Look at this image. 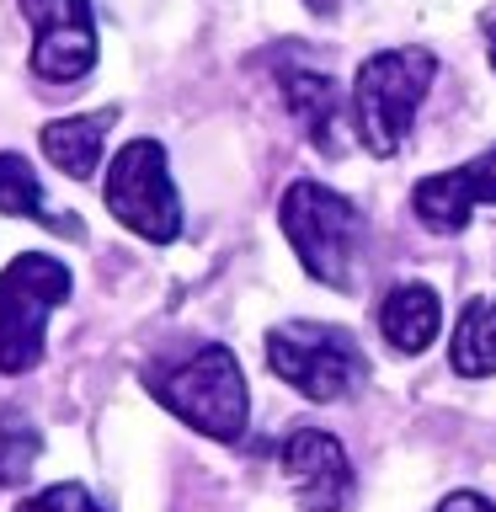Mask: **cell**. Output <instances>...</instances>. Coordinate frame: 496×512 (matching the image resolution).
I'll return each instance as SVG.
<instances>
[{
	"mask_svg": "<svg viewBox=\"0 0 496 512\" xmlns=\"http://www.w3.org/2000/svg\"><path fill=\"white\" fill-rule=\"evenodd\" d=\"M144 390L166 406L176 422L214 443H240L251 422V390L240 374L235 352L224 342H198L176 358H160L144 368Z\"/></svg>",
	"mask_w": 496,
	"mask_h": 512,
	"instance_id": "6da1fadb",
	"label": "cell"
},
{
	"mask_svg": "<svg viewBox=\"0 0 496 512\" xmlns=\"http://www.w3.org/2000/svg\"><path fill=\"white\" fill-rule=\"evenodd\" d=\"M278 224L283 240L294 246L299 267L310 272L320 288H336V294H352L363 272V251H368V219L358 214V203L342 198L326 182H299L283 187L278 203Z\"/></svg>",
	"mask_w": 496,
	"mask_h": 512,
	"instance_id": "7a4b0ae2",
	"label": "cell"
},
{
	"mask_svg": "<svg viewBox=\"0 0 496 512\" xmlns=\"http://www.w3.org/2000/svg\"><path fill=\"white\" fill-rule=\"evenodd\" d=\"M432 80H438V54L422 43L368 54L352 75V139L379 160L400 155Z\"/></svg>",
	"mask_w": 496,
	"mask_h": 512,
	"instance_id": "3957f363",
	"label": "cell"
},
{
	"mask_svg": "<svg viewBox=\"0 0 496 512\" xmlns=\"http://www.w3.org/2000/svg\"><path fill=\"white\" fill-rule=\"evenodd\" d=\"M70 267L48 251H22L0 272V374H27L43 363L48 315L70 299Z\"/></svg>",
	"mask_w": 496,
	"mask_h": 512,
	"instance_id": "277c9868",
	"label": "cell"
},
{
	"mask_svg": "<svg viewBox=\"0 0 496 512\" xmlns=\"http://www.w3.org/2000/svg\"><path fill=\"white\" fill-rule=\"evenodd\" d=\"M267 368L283 384H294L304 400H347L368 379V358L352 342L347 326L331 320H283L267 331Z\"/></svg>",
	"mask_w": 496,
	"mask_h": 512,
	"instance_id": "5b68a950",
	"label": "cell"
},
{
	"mask_svg": "<svg viewBox=\"0 0 496 512\" xmlns=\"http://www.w3.org/2000/svg\"><path fill=\"white\" fill-rule=\"evenodd\" d=\"M102 198H107V214L123 230H134L139 240H150V246H171L182 235V198H176L160 139H128L112 155Z\"/></svg>",
	"mask_w": 496,
	"mask_h": 512,
	"instance_id": "8992f818",
	"label": "cell"
},
{
	"mask_svg": "<svg viewBox=\"0 0 496 512\" xmlns=\"http://www.w3.org/2000/svg\"><path fill=\"white\" fill-rule=\"evenodd\" d=\"M32 22V75L54 91H70L75 80L96 70V16L91 0H22Z\"/></svg>",
	"mask_w": 496,
	"mask_h": 512,
	"instance_id": "52a82bcc",
	"label": "cell"
},
{
	"mask_svg": "<svg viewBox=\"0 0 496 512\" xmlns=\"http://www.w3.org/2000/svg\"><path fill=\"white\" fill-rule=\"evenodd\" d=\"M278 464L294 486L299 512H347L352 491H358V475H352L347 448L320 427H294L278 448Z\"/></svg>",
	"mask_w": 496,
	"mask_h": 512,
	"instance_id": "ba28073f",
	"label": "cell"
},
{
	"mask_svg": "<svg viewBox=\"0 0 496 512\" xmlns=\"http://www.w3.org/2000/svg\"><path fill=\"white\" fill-rule=\"evenodd\" d=\"M496 203V144L464 160L454 171H432L411 187V214L432 235H459L475 219V208Z\"/></svg>",
	"mask_w": 496,
	"mask_h": 512,
	"instance_id": "9c48e42d",
	"label": "cell"
},
{
	"mask_svg": "<svg viewBox=\"0 0 496 512\" xmlns=\"http://www.w3.org/2000/svg\"><path fill=\"white\" fill-rule=\"evenodd\" d=\"M278 86H283L288 112L304 128V139L320 155H342V86L326 70H304V64H283Z\"/></svg>",
	"mask_w": 496,
	"mask_h": 512,
	"instance_id": "30bf717a",
	"label": "cell"
},
{
	"mask_svg": "<svg viewBox=\"0 0 496 512\" xmlns=\"http://www.w3.org/2000/svg\"><path fill=\"white\" fill-rule=\"evenodd\" d=\"M118 123V107H96V112H80V118H59V123H43L38 128V144H43V160L75 182H86L102 166V150H107V128Z\"/></svg>",
	"mask_w": 496,
	"mask_h": 512,
	"instance_id": "8fae6325",
	"label": "cell"
},
{
	"mask_svg": "<svg viewBox=\"0 0 496 512\" xmlns=\"http://www.w3.org/2000/svg\"><path fill=\"white\" fill-rule=\"evenodd\" d=\"M379 331H384V342H390L395 352H406V358L427 352L432 342H438V331H443V299H438V288H427V283H395L390 294L379 299Z\"/></svg>",
	"mask_w": 496,
	"mask_h": 512,
	"instance_id": "7c38bea8",
	"label": "cell"
},
{
	"mask_svg": "<svg viewBox=\"0 0 496 512\" xmlns=\"http://www.w3.org/2000/svg\"><path fill=\"white\" fill-rule=\"evenodd\" d=\"M448 368L459 379H491L496 374V294H475L454 320L448 336Z\"/></svg>",
	"mask_w": 496,
	"mask_h": 512,
	"instance_id": "4fadbf2b",
	"label": "cell"
},
{
	"mask_svg": "<svg viewBox=\"0 0 496 512\" xmlns=\"http://www.w3.org/2000/svg\"><path fill=\"white\" fill-rule=\"evenodd\" d=\"M0 214H16V219H32V224H48V230H59V235H80V224H75V219H64V214H54V208H48L38 171H32V166H27V155H16V150L0 155Z\"/></svg>",
	"mask_w": 496,
	"mask_h": 512,
	"instance_id": "5bb4252c",
	"label": "cell"
},
{
	"mask_svg": "<svg viewBox=\"0 0 496 512\" xmlns=\"http://www.w3.org/2000/svg\"><path fill=\"white\" fill-rule=\"evenodd\" d=\"M43 454V432L32 427L27 411L6 406L0 411V486H16V480L32 475V464Z\"/></svg>",
	"mask_w": 496,
	"mask_h": 512,
	"instance_id": "9a60e30c",
	"label": "cell"
},
{
	"mask_svg": "<svg viewBox=\"0 0 496 512\" xmlns=\"http://www.w3.org/2000/svg\"><path fill=\"white\" fill-rule=\"evenodd\" d=\"M16 512H102V502H96V496L80 486V480H59V486L27 496Z\"/></svg>",
	"mask_w": 496,
	"mask_h": 512,
	"instance_id": "2e32d148",
	"label": "cell"
},
{
	"mask_svg": "<svg viewBox=\"0 0 496 512\" xmlns=\"http://www.w3.org/2000/svg\"><path fill=\"white\" fill-rule=\"evenodd\" d=\"M438 512H496V502H486L480 491H454L438 502Z\"/></svg>",
	"mask_w": 496,
	"mask_h": 512,
	"instance_id": "e0dca14e",
	"label": "cell"
},
{
	"mask_svg": "<svg viewBox=\"0 0 496 512\" xmlns=\"http://www.w3.org/2000/svg\"><path fill=\"white\" fill-rule=\"evenodd\" d=\"M480 32H486V59H491V70H496V6L480 11Z\"/></svg>",
	"mask_w": 496,
	"mask_h": 512,
	"instance_id": "ac0fdd59",
	"label": "cell"
},
{
	"mask_svg": "<svg viewBox=\"0 0 496 512\" xmlns=\"http://www.w3.org/2000/svg\"><path fill=\"white\" fill-rule=\"evenodd\" d=\"M304 6H310L315 16H336V11H342V6H347V0H304Z\"/></svg>",
	"mask_w": 496,
	"mask_h": 512,
	"instance_id": "d6986e66",
	"label": "cell"
}]
</instances>
